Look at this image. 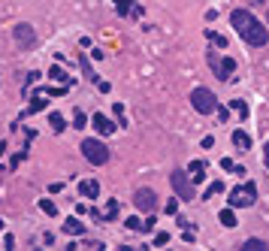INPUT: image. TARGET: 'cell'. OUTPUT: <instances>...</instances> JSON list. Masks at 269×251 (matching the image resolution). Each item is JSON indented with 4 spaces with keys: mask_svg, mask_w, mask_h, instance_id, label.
<instances>
[{
    "mask_svg": "<svg viewBox=\"0 0 269 251\" xmlns=\"http://www.w3.org/2000/svg\"><path fill=\"white\" fill-rule=\"evenodd\" d=\"M230 25L239 31V36H242L245 43H251V46H266L269 33L263 31V25H260L248 9H233V12H230Z\"/></svg>",
    "mask_w": 269,
    "mask_h": 251,
    "instance_id": "6da1fadb",
    "label": "cell"
},
{
    "mask_svg": "<svg viewBox=\"0 0 269 251\" xmlns=\"http://www.w3.org/2000/svg\"><path fill=\"white\" fill-rule=\"evenodd\" d=\"M254 203H257L254 182H245V185H239V188L230 191V209H248V206H254Z\"/></svg>",
    "mask_w": 269,
    "mask_h": 251,
    "instance_id": "7a4b0ae2",
    "label": "cell"
},
{
    "mask_svg": "<svg viewBox=\"0 0 269 251\" xmlns=\"http://www.w3.org/2000/svg\"><path fill=\"white\" fill-rule=\"evenodd\" d=\"M82 155H85V160H88V163L103 166V163L109 160V149H106L103 142H97V139H85V142H82Z\"/></svg>",
    "mask_w": 269,
    "mask_h": 251,
    "instance_id": "3957f363",
    "label": "cell"
},
{
    "mask_svg": "<svg viewBox=\"0 0 269 251\" xmlns=\"http://www.w3.org/2000/svg\"><path fill=\"white\" fill-rule=\"evenodd\" d=\"M191 103H194V109H197L200 115L215 112V106H218V100H215V94H212L209 88H194V91H191Z\"/></svg>",
    "mask_w": 269,
    "mask_h": 251,
    "instance_id": "277c9868",
    "label": "cell"
},
{
    "mask_svg": "<svg viewBox=\"0 0 269 251\" xmlns=\"http://www.w3.org/2000/svg\"><path fill=\"white\" fill-rule=\"evenodd\" d=\"M169 182H172V191H175L182 200H194V197H197V191H194V182L188 179V173H185V170H175V173L169 176Z\"/></svg>",
    "mask_w": 269,
    "mask_h": 251,
    "instance_id": "5b68a950",
    "label": "cell"
},
{
    "mask_svg": "<svg viewBox=\"0 0 269 251\" xmlns=\"http://www.w3.org/2000/svg\"><path fill=\"white\" fill-rule=\"evenodd\" d=\"M209 67L215 70V76H218L221 82H233L236 58H218V55H209Z\"/></svg>",
    "mask_w": 269,
    "mask_h": 251,
    "instance_id": "8992f818",
    "label": "cell"
},
{
    "mask_svg": "<svg viewBox=\"0 0 269 251\" xmlns=\"http://www.w3.org/2000/svg\"><path fill=\"white\" fill-rule=\"evenodd\" d=\"M133 203L139 212H154V206H158V197H154V191L151 188H139L133 194Z\"/></svg>",
    "mask_w": 269,
    "mask_h": 251,
    "instance_id": "52a82bcc",
    "label": "cell"
},
{
    "mask_svg": "<svg viewBox=\"0 0 269 251\" xmlns=\"http://www.w3.org/2000/svg\"><path fill=\"white\" fill-rule=\"evenodd\" d=\"M15 43H18L21 49H31V46L36 43L34 28H31V25H18V28H15Z\"/></svg>",
    "mask_w": 269,
    "mask_h": 251,
    "instance_id": "ba28073f",
    "label": "cell"
},
{
    "mask_svg": "<svg viewBox=\"0 0 269 251\" xmlns=\"http://www.w3.org/2000/svg\"><path fill=\"white\" fill-rule=\"evenodd\" d=\"M94 130H97V133H103V136H109V133H115V124H112L106 115L94 112Z\"/></svg>",
    "mask_w": 269,
    "mask_h": 251,
    "instance_id": "9c48e42d",
    "label": "cell"
},
{
    "mask_svg": "<svg viewBox=\"0 0 269 251\" xmlns=\"http://www.w3.org/2000/svg\"><path fill=\"white\" fill-rule=\"evenodd\" d=\"M61 230H64L67 236H82V233H85V224H82L79 218H67L64 224H61Z\"/></svg>",
    "mask_w": 269,
    "mask_h": 251,
    "instance_id": "30bf717a",
    "label": "cell"
},
{
    "mask_svg": "<svg viewBox=\"0 0 269 251\" xmlns=\"http://www.w3.org/2000/svg\"><path fill=\"white\" fill-rule=\"evenodd\" d=\"M49 79H55V82H58V88H64L67 82H73V79H70V73L64 70V67H58V64L49 70Z\"/></svg>",
    "mask_w": 269,
    "mask_h": 251,
    "instance_id": "8fae6325",
    "label": "cell"
},
{
    "mask_svg": "<svg viewBox=\"0 0 269 251\" xmlns=\"http://www.w3.org/2000/svg\"><path fill=\"white\" fill-rule=\"evenodd\" d=\"M79 191H82V197H91V200H97V197H100V185H97L94 179H85V182L79 185Z\"/></svg>",
    "mask_w": 269,
    "mask_h": 251,
    "instance_id": "7c38bea8",
    "label": "cell"
},
{
    "mask_svg": "<svg viewBox=\"0 0 269 251\" xmlns=\"http://www.w3.org/2000/svg\"><path fill=\"white\" fill-rule=\"evenodd\" d=\"M203 179H206V163H203V160H191V182L197 185Z\"/></svg>",
    "mask_w": 269,
    "mask_h": 251,
    "instance_id": "4fadbf2b",
    "label": "cell"
},
{
    "mask_svg": "<svg viewBox=\"0 0 269 251\" xmlns=\"http://www.w3.org/2000/svg\"><path fill=\"white\" fill-rule=\"evenodd\" d=\"M79 67H82V73H85V79H91V82H97V85H100V82H103L100 76H97V73H94V70H91V61H88V58H85V55H82V58H79Z\"/></svg>",
    "mask_w": 269,
    "mask_h": 251,
    "instance_id": "5bb4252c",
    "label": "cell"
},
{
    "mask_svg": "<svg viewBox=\"0 0 269 251\" xmlns=\"http://www.w3.org/2000/svg\"><path fill=\"white\" fill-rule=\"evenodd\" d=\"M233 145L236 149H251V136L239 127V130H233Z\"/></svg>",
    "mask_w": 269,
    "mask_h": 251,
    "instance_id": "9a60e30c",
    "label": "cell"
},
{
    "mask_svg": "<svg viewBox=\"0 0 269 251\" xmlns=\"http://www.w3.org/2000/svg\"><path fill=\"white\" fill-rule=\"evenodd\" d=\"M133 9H136L133 0H115V12L118 15H133Z\"/></svg>",
    "mask_w": 269,
    "mask_h": 251,
    "instance_id": "2e32d148",
    "label": "cell"
},
{
    "mask_svg": "<svg viewBox=\"0 0 269 251\" xmlns=\"http://www.w3.org/2000/svg\"><path fill=\"white\" fill-rule=\"evenodd\" d=\"M239 251H269V248H266V242H263V239H245Z\"/></svg>",
    "mask_w": 269,
    "mask_h": 251,
    "instance_id": "e0dca14e",
    "label": "cell"
},
{
    "mask_svg": "<svg viewBox=\"0 0 269 251\" xmlns=\"http://www.w3.org/2000/svg\"><path fill=\"white\" fill-rule=\"evenodd\" d=\"M49 124H52V130L61 133V130H67V118H64L61 112H52V115H49Z\"/></svg>",
    "mask_w": 269,
    "mask_h": 251,
    "instance_id": "ac0fdd59",
    "label": "cell"
},
{
    "mask_svg": "<svg viewBox=\"0 0 269 251\" xmlns=\"http://www.w3.org/2000/svg\"><path fill=\"white\" fill-rule=\"evenodd\" d=\"M218 221H221L224 227H236V224H239V221H236V212H233V209H221Z\"/></svg>",
    "mask_w": 269,
    "mask_h": 251,
    "instance_id": "d6986e66",
    "label": "cell"
},
{
    "mask_svg": "<svg viewBox=\"0 0 269 251\" xmlns=\"http://www.w3.org/2000/svg\"><path fill=\"white\" fill-rule=\"evenodd\" d=\"M118 209H121V206H118V200H109V203H106V209H103L106 221H115V218H118Z\"/></svg>",
    "mask_w": 269,
    "mask_h": 251,
    "instance_id": "ffe728a7",
    "label": "cell"
},
{
    "mask_svg": "<svg viewBox=\"0 0 269 251\" xmlns=\"http://www.w3.org/2000/svg\"><path fill=\"white\" fill-rule=\"evenodd\" d=\"M230 109H233L239 118H248V106H245V100H239V97H236V100H230Z\"/></svg>",
    "mask_w": 269,
    "mask_h": 251,
    "instance_id": "44dd1931",
    "label": "cell"
},
{
    "mask_svg": "<svg viewBox=\"0 0 269 251\" xmlns=\"http://www.w3.org/2000/svg\"><path fill=\"white\" fill-rule=\"evenodd\" d=\"M85 124H88V115H85L82 109H76V112H73V127H76V130H82Z\"/></svg>",
    "mask_w": 269,
    "mask_h": 251,
    "instance_id": "7402d4cb",
    "label": "cell"
},
{
    "mask_svg": "<svg viewBox=\"0 0 269 251\" xmlns=\"http://www.w3.org/2000/svg\"><path fill=\"white\" fill-rule=\"evenodd\" d=\"M42 109H46V97H34V100H31V106H28V115L42 112Z\"/></svg>",
    "mask_w": 269,
    "mask_h": 251,
    "instance_id": "603a6c76",
    "label": "cell"
},
{
    "mask_svg": "<svg viewBox=\"0 0 269 251\" xmlns=\"http://www.w3.org/2000/svg\"><path fill=\"white\" fill-rule=\"evenodd\" d=\"M221 191H224V182H212V185L206 188V194H203V197H206V200H212V197H215V194H221Z\"/></svg>",
    "mask_w": 269,
    "mask_h": 251,
    "instance_id": "cb8c5ba5",
    "label": "cell"
},
{
    "mask_svg": "<svg viewBox=\"0 0 269 251\" xmlns=\"http://www.w3.org/2000/svg\"><path fill=\"white\" fill-rule=\"evenodd\" d=\"M39 209H42L46 215H58V206H55L52 200H39Z\"/></svg>",
    "mask_w": 269,
    "mask_h": 251,
    "instance_id": "d4e9b609",
    "label": "cell"
},
{
    "mask_svg": "<svg viewBox=\"0 0 269 251\" xmlns=\"http://www.w3.org/2000/svg\"><path fill=\"white\" fill-rule=\"evenodd\" d=\"M206 36H209V39H215V46H221V49L227 46V36H218L215 31H206Z\"/></svg>",
    "mask_w": 269,
    "mask_h": 251,
    "instance_id": "484cf974",
    "label": "cell"
},
{
    "mask_svg": "<svg viewBox=\"0 0 269 251\" xmlns=\"http://www.w3.org/2000/svg\"><path fill=\"white\" fill-rule=\"evenodd\" d=\"M112 109H115V115H118V127H124V106H121V103H112Z\"/></svg>",
    "mask_w": 269,
    "mask_h": 251,
    "instance_id": "4316f807",
    "label": "cell"
},
{
    "mask_svg": "<svg viewBox=\"0 0 269 251\" xmlns=\"http://www.w3.org/2000/svg\"><path fill=\"white\" fill-rule=\"evenodd\" d=\"M221 170H227V173H236L239 166H236V163L230 160V157H224V160H221Z\"/></svg>",
    "mask_w": 269,
    "mask_h": 251,
    "instance_id": "83f0119b",
    "label": "cell"
},
{
    "mask_svg": "<svg viewBox=\"0 0 269 251\" xmlns=\"http://www.w3.org/2000/svg\"><path fill=\"white\" fill-rule=\"evenodd\" d=\"M151 230H154V218L148 215V218L142 221V233H151Z\"/></svg>",
    "mask_w": 269,
    "mask_h": 251,
    "instance_id": "f1b7e54d",
    "label": "cell"
},
{
    "mask_svg": "<svg viewBox=\"0 0 269 251\" xmlns=\"http://www.w3.org/2000/svg\"><path fill=\"white\" fill-rule=\"evenodd\" d=\"M169 242V233H158V236H154V245H167Z\"/></svg>",
    "mask_w": 269,
    "mask_h": 251,
    "instance_id": "f546056e",
    "label": "cell"
},
{
    "mask_svg": "<svg viewBox=\"0 0 269 251\" xmlns=\"http://www.w3.org/2000/svg\"><path fill=\"white\" fill-rule=\"evenodd\" d=\"M3 248H6V251H15V239H12V236H3Z\"/></svg>",
    "mask_w": 269,
    "mask_h": 251,
    "instance_id": "4dcf8cb0",
    "label": "cell"
},
{
    "mask_svg": "<svg viewBox=\"0 0 269 251\" xmlns=\"http://www.w3.org/2000/svg\"><path fill=\"white\" fill-rule=\"evenodd\" d=\"M67 88H46V97H61Z\"/></svg>",
    "mask_w": 269,
    "mask_h": 251,
    "instance_id": "1f68e13d",
    "label": "cell"
},
{
    "mask_svg": "<svg viewBox=\"0 0 269 251\" xmlns=\"http://www.w3.org/2000/svg\"><path fill=\"white\" fill-rule=\"evenodd\" d=\"M178 212V203L175 200H167V215H175Z\"/></svg>",
    "mask_w": 269,
    "mask_h": 251,
    "instance_id": "d6a6232c",
    "label": "cell"
},
{
    "mask_svg": "<svg viewBox=\"0 0 269 251\" xmlns=\"http://www.w3.org/2000/svg\"><path fill=\"white\" fill-rule=\"evenodd\" d=\"M127 227H130V230H142V221L139 218H127Z\"/></svg>",
    "mask_w": 269,
    "mask_h": 251,
    "instance_id": "836d02e7",
    "label": "cell"
},
{
    "mask_svg": "<svg viewBox=\"0 0 269 251\" xmlns=\"http://www.w3.org/2000/svg\"><path fill=\"white\" fill-rule=\"evenodd\" d=\"M88 212H91V218L94 221H106V215H103L100 209H88Z\"/></svg>",
    "mask_w": 269,
    "mask_h": 251,
    "instance_id": "e575fe53",
    "label": "cell"
},
{
    "mask_svg": "<svg viewBox=\"0 0 269 251\" xmlns=\"http://www.w3.org/2000/svg\"><path fill=\"white\" fill-rule=\"evenodd\" d=\"M21 160H25V152H18V155L12 157V163H9V166H12V170H15V166H18V163H21Z\"/></svg>",
    "mask_w": 269,
    "mask_h": 251,
    "instance_id": "d590c367",
    "label": "cell"
},
{
    "mask_svg": "<svg viewBox=\"0 0 269 251\" xmlns=\"http://www.w3.org/2000/svg\"><path fill=\"white\" fill-rule=\"evenodd\" d=\"M215 145V136H203V149H212Z\"/></svg>",
    "mask_w": 269,
    "mask_h": 251,
    "instance_id": "8d00e7d4",
    "label": "cell"
},
{
    "mask_svg": "<svg viewBox=\"0 0 269 251\" xmlns=\"http://www.w3.org/2000/svg\"><path fill=\"white\" fill-rule=\"evenodd\" d=\"M263 155H266V163H269V142L263 145Z\"/></svg>",
    "mask_w": 269,
    "mask_h": 251,
    "instance_id": "74e56055",
    "label": "cell"
},
{
    "mask_svg": "<svg viewBox=\"0 0 269 251\" xmlns=\"http://www.w3.org/2000/svg\"><path fill=\"white\" fill-rule=\"evenodd\" d=\"M3 149H6V142H0V155H3Z\"/></svg>",
    "mask_w": 269,
    "mask_h": 251,
    "instance_id": "f35d334b",
    "label": "cell"
},
{
    "mask_svg": "<svg viewBox=\"0 0 269 251\" xmlns=\"http://www.w3.org/2000/svg\"><path fill=\"white\" fill-rule=\"evenodd\" d=\"M0 230H3V221H0Z\"/></svg>",
    "mask_w": 269,
    "mask_h": 251,
    "instance_id": "ab89813d",
    "label": "cell"
},
{
    "mask_svg": "<svg viewBox=\"0 0 269 251\" xmlns=\"http://www.w3.org/2000/svg\"><path fill=\"white\" fill-rule=\"evenodd\" d=\"M266 22H269V12H266Z\"/></svg>",
    "mask_w": 269,
    "mask_h": 251,
    "instance_id": "60d3db41",
    "label": "cell"
}]
</instances>
